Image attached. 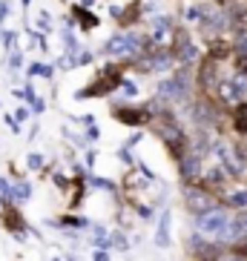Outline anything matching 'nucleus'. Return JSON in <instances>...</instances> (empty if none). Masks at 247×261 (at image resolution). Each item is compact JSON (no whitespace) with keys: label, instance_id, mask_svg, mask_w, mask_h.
Wrapping results in <instances>:
<instances>
[{"label":"nucleus","instance_id":"obj_1","mask_svg":"<svg viewBox=\"0 0 247 261\" xmlns=\"http://www.w3.org/2000/svg\"><path fill=\"white\" fill-rule=\"evenodd\" d=\"M210 98L216 100L221 109L236 107V103L247 100V81H241V77H236V75H224L216 84V89L210 92Z\"/></svg>","mask_w":247,"mask_h":261},{"label":"nucleus","instance_id":"obj_2","mask_svg":"<svg viewBox=\"0 0 247 261\" xmlns=\"http://www.w3.org/2000/svg\"><path fill=\"white\" fill-rule=\"evenodd\" d=\"M121 72H124L121 63H115V66H104L92 84L81 89V95H78V98H104V95H112L118 86H121V81H124Z\"/></svg>","mask_w":247,"mask_h":261},{"label":"nucleus","instance_id":"obj_3","mask_svg":"<svg viewBox=\"0 0 247 261\" xmlns=\"http://www.w3.org/2000/svg\"><path fill=\"white\" fill-rule=\"evenodd\" d=\"M184 204L195 218V215L207 213V210H213V207H221V198H218L216 190H210L207 184H190V187H184Z\"/></svg>","mask_w":247,"mask_h":261},{"label":"nucleus","instance_id":"obj_4","mask_svg":"<svg viewBox=\"0 0 247 261\" xmlns=\"http://www.w3.org/2000/svg\"><path fill=\"white\" fill-rule=\"evenodd\" d=\"M187 253H190V258H193V261H221L224 258L221 244L213 241V238H204L201 232H195V236L190 238Z\"/></svg>","mask_w":247,"mask_h":261},{"label":"nucleus","instance_id":"obj_5","mask_svg":"<svg viewBox=\"0 0 247 261\" xmlns=\"http://www.w3.org/2000/svg\"><path fill=\"white\" fill-rule=\"evenodd\" d=\"M115 121L127 123V126H147L153 121V109L150 107H130V103H115L112 107Z\"/></svg>","mask_w":247,"mask_h":261},{"label":"nucleus","instance_id":"obj_6","mask_svg":"<svg viewBox=\"0 0 247 261\" xmlns=\"http://www.w3.org/2000/svg\"><path fill=\"white\" fill-rule=\"evenodd\" d=\"M204 55H207V58H213V61H218V63H227V61L233 58V40L227 38V35L210 38V40H207V49H204Z\"/></svg>","mask_w":247,"mask_h":261},{"label":"nucleus","instance_id":"obj_7","mask_svg":"<svg viewBox=\"0 0 247 261\" xmlns=\"http://www.w3.org/2000/svg\"><path fill=\"white\" fill-rule=\"evenodd\" d=\"M230 126L239 138H247V100L230 107Z\"/></svg>","mask_w":247,"mask_h":261},{"label":"nucleus","instance_id":"obj_8","mask_svg":"<svg viewBox=\"0 0 247 261\" xmlns=\"http://www.w3.org/2000/svg\"><path fill=\"white\" fill-rule=\"evenodd\" d=\"M224 207H230V210H247V187H241V190L236 192H227L221 198Z\"/></svg>","mask_w":247,"mask_h":261},{"label":"nucleus","instance_id":"obj_9","mask_svg":"<svg viewBox=\"0 0 247 261\" xmlns=\"http://www.w3.org/2000/svg\"><path fill=\"white\" fill-rule=\"evenodd\" d=\"M230 69L236 77H241V81H247V52H233L230 58Z\"/></svg>","mask_w":247,"mask_h":261},{"label":"nucleus","instance_id":"obj_10","mask_svg":"<svg viewBox=\"0 0 247 261\" xmlns=\"http://www.w3.org/2000/svg\"><path fill=\"white\" fill-rule=\"evenodd\" d=\"M3 221H6L9 230H15V232L23 230V218H20V213H17L15 207H6V213H3Z\"/></svg>","mask_w":247,"mask_h":261},{"label":"nucleus","instance_id":"obj_11","mask_svg":"<svg viewBox=\"0 0 247 261\" xmlns=\"http://www.w3.org/2000/svg\"><path fill=\"white\" fill-rule=\"evenodd\" d=\"M170 213H164L161 215V227H158V232H155V241H158V247H167L170 244Z\"/></svg>","mask_w":247,"mask_h":261},{"label":"nucleus","instance_id":"obj_12","mask_svg":"<svg viewBox=\"0 0 247 261\" xmlns=\"http://www.w3.org/2000/svg\"><path fill=\"white\" fill-rule=\"evenodd\" d=\"M121 89H124V98L127 100H132L135 95H138V86H132L130 81H121Z\"/></svg>","mask_w":247,"mask_h":261},{"label":"nucleus","instance_id":"obj_13","mask_svg":"<svg viewBox=\"0 0 247 261\" xmlns=\"http://www.w3.org/2000/svg\"><path fill=\"white\" fill-rule=\"evenodd\" d=\"M138 141H141V135H138V132H135V135H132L130 141H127V146H135V144H138Z\"/></svg>","mask_w":247,"mask_h":261},{"label":"nucleus","instance_id":"obj_14","mask_svg":"<svg viewBox=\"0 0 247 261\" xmlns=\"http://www.w3.org/2000/svg\"><path fill=\"white\" fill-rule=\"evenodd\" d=\"M221 261H241V258H236V255H233V253H230V255H224V258H221Z\"/></svg>","mask_w":247,"mask_h":261}]
</instances>
